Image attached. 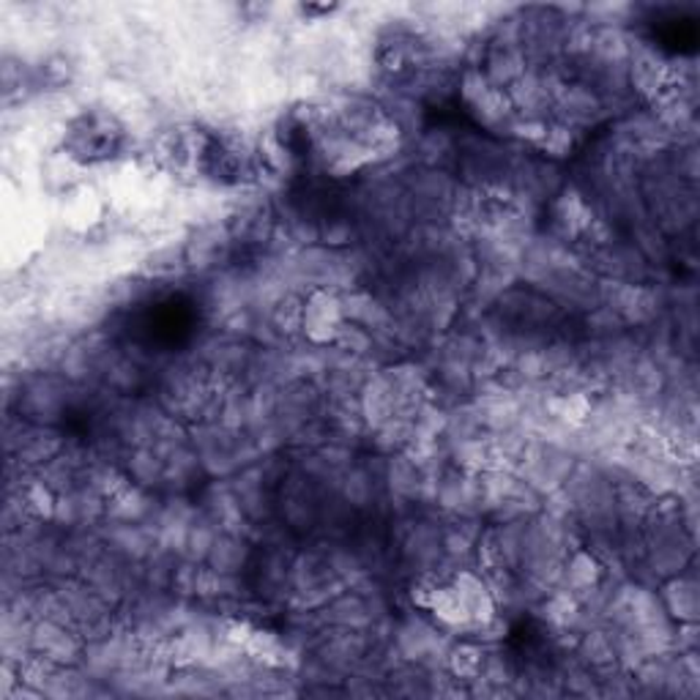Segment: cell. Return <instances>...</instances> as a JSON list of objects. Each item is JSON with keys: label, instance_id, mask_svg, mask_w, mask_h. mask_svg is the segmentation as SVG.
I'll return each mask as SVG.
<instances>
[{"label": "cell", "instance_id": "277c9868", "mask_svg": "<svg viewBox=\"0 0 700 700\" xmlns=\"http://www.w3.org/2000/svg\"><path fill=\"white\" fill-rule=\"evenodd\" d=\"M660 602L671 618L678 624L698 622V583L689 575H673L667 577L662 586Z\"/></svg>", "mask_w": 700, "mask_h": 700}, {"label": "cell", "instance_id": "3957f363", "mask_svg": "<svg viewBox=\"0 0 700 700\" xmlns=\"http://www.w3.org/2000/svg\"><path fill=\"white\" fill-rule=\"evenodd\" d=\"M599 580H604V570L599 555L591 553L588 548L570 550V555L564 559L559 586H564V591L572 593V597H580L588 588L597 586Z\"/></svg>", "mask_w": 700, "mask_h": 700}, {"label": "cell", "instance_id": "5b68a950", "mask_svg": "<svg viewBox=\"0 0 700 700\" xmlns=\"http://www.w3.org/2000/svg\"><path fill=\"white\" fill-rule=\"evenodd\" d=\"M249 559V545L247 539H241V534L236 532H220L216 534L214 545H211V553L205 559V566L220 575H238L241 566L247 564Z\"/></svg>", "mask_w": 700, "mask_h": 700}, {"label": "cell", "instance_id": "8992f818", "mask_svg": "<svg viewBox=\"0 0 700 700\" xmlns=\"http://www.w3.org/2000/svg\"><path fill=\"white\" fill-rule=\"evenodd\" d=\"M485 654L479 643H454L452 649L447 651V671L452 673V678L458 682H474V678L482 676L485 671Z\"/></svg>", "mask_w": 700, "mask_h": 700}, {"label": "cell", "instance_id": "ba28073f", "mask_svg": "<svg viewBox=\"0 0 700 700\" xmlns=\"http://www.w3.org/2000/svg\"><path fill=\"white\" fill-rule=\"evenodd\" d=\"M102 214V200L93 189H77V192L68 198V225L72 227H88L99 220Z\"/></svg>", "mask_w": 700, "mask_h": 700}, {"label": "cell", "instance_id": "6da1fadb", "mask_svg": "<svg viewBox=\"0 0 700 700\" xmlns=\"http://www.w3.org/2000/svg\"><path fill=\"white\" fill-rule=\"evenodd\" d=\"M342 293L328 288H315L304 296V315H301V334L315 348H328L337 342L345 328Z\"/></svg>", "mask_w": 700, "mask_h": 700}, {"label": "cell", "instance_id": "7a4b0ae2", "mask_svg": "<svg viewBox=\"0 0 700 700\" xmlns=\"http://www.w3.org/2000/svg\"><path fill=\"white\" fill-rule=\"evenodd\" d=\"M233 241L236 236L225 222H203L184 243V266L195 268V272H214L230 258Z\"/></svg>", "mask_w": 700, "mask_h": 700}, {"label": "cell", "instance_id": "52a82bcc", "mask_svg": "<svg viewBox=\"0 0 700 700\" xmlns=\"http://www.w3.org/2000/svg\"><path fill=\"white\" fill-rule=\"evenodd\" d=\"M458 142L449 135H441V132H433V135H424L418 140V159H422L424 167L443 170V164L454 162L458 159Z\"/></svg>", "mask_w": 700, "mask_h": 700}]
</instances>
